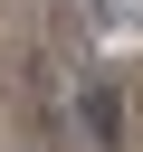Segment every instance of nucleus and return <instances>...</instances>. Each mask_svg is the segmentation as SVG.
Listing matches in <instances>:
<instances>
[{
    "label": "nucleus",
    "mask_w": 143,
    "mask_h": 152,
    "mask_svg": "<svg viewBox=\"0 0 143 152\" xmlns=\"http://www.w3.org/2000/svg\"><path fill=\"white\" fill-rule=\"evenodd\" d=\"M76 114H86V133H95V142H114V124H124L114 86H86V104H76Z\"/></svg>",
    "instance_id": "f257e3e1"
}]
</instances>
